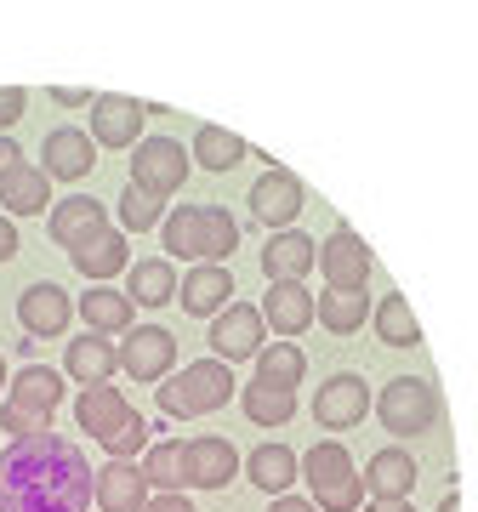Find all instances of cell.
Here are the masks:
<instances>
[{
	"mask_svg": "<svg viewBox=\"0 0 478 512\" xmlns=\"http://www.w3.org/2000/svg\"><path fill=\"white\" fill-rule=\"evenodd\" d=\"M365 319H376L365 291H325L319 296V325L336 330V336H353V330H365Z\"/></svg>",
	"mask_w": 478,
	"mask_h": 512,
	"instance_id": "obj_32",
	"label": "cell"
},
{
	"mask_svg": "<svg viewBox=\"0 0 478 512\" xmlns=\"http://www.w3.org/2000/svg\"><path fill=\"white\" fill-rule=\"evenodd\" d=\"M6 399L23 404V410H40V416H52L57 404H63V376L52 365H23L6 387Z\"/></svg>",
	"mask_w": 478,
	"mask_h": 512,
	"instance_id": "obj_29",
	"label": "cell"
},
{
	"mask_svg": "<svg viewBox=\"0 0 478 512\" xmlns=\"http://www.w3.org/2000/svg\"><path fill=\"white\" fill-rule=\"evenodd\" d=\"M131 302L126 291H114V285H92V291L80 296V319H86V330H97V336H120V330H131Z\"/></svg>",
	"mask_w": 478,
	"mask_h": 512,
	"instance_id": "obj_28",
	"label": "cell"
},
{
	"mask_svg": "<svg viewBox=\"0 0 478 512\" xmlns=\"http://www.w3.org/2000/svg\"><path fill=\"white\" fill-rule=\"evenodd\" d=\"M148 478L137 461H103L97 467V507L103 512H148Z\"/></svg>",
	"mask_w": 478,
	"mask_h": 512,
	"instance_id": "obj_18",
	"label": "cell"
},
{
	"mask_svg": "<svg viewBox=\"0 0 478 512\" xmlns=\"http://www.w3.org/2000/svg\"><path fill=\"white\" fill-rule=\"evenodd\" d=\"M126 296L137 308H166V302H177V268H171V256H143V262H131Z\"/></svg>",
	"mask_w": 478,
	"mask_h": 512,
	"instance_id": "obj_26",
	"label": "cell"
},
{
	"mask_svg": "<svg viewBox=\"0 0 478 512\" xmlns=\"http://www.w3.org/2000/svg\"><path fill=\"white\" fill-rule=\"evenodd\" d=\"M97 501V467L63 433L0 450V512H86Z\"/></svg>",
	"mask_w": 478,
	"mask_h": 512,
	"instance_id": "obj_1",
	"label": "cell"
},
{
	"mask_svg": "<svg viewBox=\"0 0 478 512\" xmlns=\"http://www.w3.org/2000/svg\"><path fill=\"white\" fill-rule=\"evenodd\" d=\"M171 365H177V336H171L166 325L126 330V342H120V370H126L131 382H166Z\"/></svg>",
	"mask_w": 478,
	"mask_h": 512,
	"instance_id": "obj_9",
	"label": "cell"
},
{
	"mask_svg": "<svg viewBox=\"0 0 478 512\" xmlns=\"http://www.w3.org/2000/svg\"><path fill=\"white\" fill-rule=\"evenodd\" d=\"M18 319L29 336H63L74 319V302L63 285H52V279H40V285H29V291L18 296Z\"/></svg>",
	"mask_w": 478,
	"mask_h": 512,
	"instance_id": "obj_16",
	"label": "cell"
},
{
	"mask_svg": "<svg viewBox=\"0 0 478 512\" xmlns=\"http://www.w3.org/2000/svg\"><path fill=\"white\" fill-rule=\"evenodd\" d=\"M376 336H382L387 348H416L422 342V325H416L405 296H382L376 302Z\"/></svg>",
	"mask_w": 478,
	"mask_h": 512,
	"instance_id": "obj_35",
	"label": "cell"
},
{
	"mask_svg": "<svg viewBox=\"0 0 478 512\" xmlns=\"http://www.w3.org/2000/svg\"><path fill=\"white\" fill-rule=\"evenodd\" d=\"M319 274H325V291H365L370 279V251L353 228H331V239L319 245Z\"/></svg>",
	"mask_w": 478,
	"mask_h": 512,
	"instance_id": "obj_11",
	"label": "cell"
},
{
	"mask_svg": "<svg viewBox=\"0 0 478 512\" xmlns=\"http://www.w3.org/2000/svg\"><path fill=\"white\" fill-rule=\"evenodd\" d=\"M302 205H308L302 177H296V171H285V165L262 171L257 183H251V217H257L262 228H279V234H285V228L302 217Z\"/></svg>",
	"mask_w": 478,
	"mask_h": 512,
	"instance_id": "obj_10",
	"label": "cell"
},
{
	"mask_svg": "<svg viewBox=\"0 0 478 512\" xmlns=\"http://www.w3.org/2000/svg\"><path fill=\"white\" fill-rule=\"evenodd\" d=\"M131 416H137V410H131L126 393L109 387V382H103V387H80V399H74V421H80V433H92L97 444H109Z\"/></svg>",
	"mask_w": 478,
	"mask_h": 512,
	"instance_id": "obj_15",
	"label": "cell"
},
{
	"mask_svg": "<svg viewBox=\"0 0 478 512\" xmlns=\"http://www.w3.org/2000/svg\"><path fill=\"white\" fill-rule=\"evenodd\" d=\"M308 376V359H302V348L296 342H268V348L257 353V382H274V387H291Z\"/></svg>",
	"mask_w": 478,
	"mask_h": 512,
	"instance_id": "obj_34",
	"label": "cell"
},
{
	"mask_svg": "<svg viewBox=\"0 0 478 512\" xmlns=\"http://www.w3.org/2000/svg\"><path fill=\"white\" fill-rule=\"evenodd\" d=\"M143 478H148V484H154L160 495H183V484H188V444H183V439H160V444H148Z\"/></svg>",
	"mask_w": 478,
	"mask_h": 512,
	"instance_id": "obj_30",
	"label": "cell"
},
{
	"mask_svg": "<svg viewBox=\"0 0 478 512\" xmlns=\"http://www.w3.org/2000/svg\"><path fill=\"white\" fill-rule=\"evenodd\" d=\"M239 410L257 427H285L296 416V393L291 387H274V382H251V387H239Z\"/></svg>",
	"mask_w": 478,
	"mask_h": 512,
	"instance_id": "obj_31",
	"label": "cell"
},
{
	"mask_svg": "<svg viewBox=\"0 0 478 512\" xmlns=\"http://www.w3.org/2000/svg\"><path fill=\"white\" fill-rule=\"evenodd\" d=\"M365 512H416L410 501H365Z\"/></svg>",
	"mask_w": 478,
	"mask_h": 512,
	"instance_id": "obj_45",
	"label": "cell"
},
{
	"mask_svg": "<svg viewBox=\"0 0 478 512\" xmlns=\"http://www.w3.org/2000/svg\"><path fill=\"white\" fill-rule=\"evenodd\" d=\"M439 512H461V495L450 490V495H444V501H439Z\"/></svg>",
	"mask_w": 478,
	"mask_h": 512,
	"instance_id": "obj_46",
	"label": "cell"
},
{
	"mask_svg": "<svg viewBox=\"0 0 478 512\" xmlns=\"http://www.w3.org/2000/svg\"><path fill=\"white\" fill-rule=\"evenodd\" d=\"M439 387L427 382V376H393V382L376 393V416L393 439H422L439 427Z\"/></svg>",
	"mask_w": 478,
	"mask_h": 512,
	"instance_id": "obj_5",
	"label": "cell"
},
{
	"mask_svg": "<svg viewBox=\"0 0 478 512\" xmlns=\"http://www.w3.org/2000/svg\"><path fill=\"white\" fill-rule=\"evenodd\" d=\"M0 205H6V217H35V211H46L52 200V177H46V165H29L23 160L6 183H0Z\"/></svg>",
	"mask_w": 478,
	"mask_h": 512,
	"instance_id": "obj_25",
	"label": "cell"
},
{
	"mask_svg": "<svg viewBox=\"0 0 478 512\" xmlns=\"http://www.w3.org/2000/svg\"><path fill=\"white\" fill-rule=\"evenodd\" d=\"M148 120V103H137V97H120V92H103L92 103V143L97 148H131L143 143L137 131H143Z\"/></svg>",
	"mask_w": 478,
	"mask_h": 512,
	"instance_id": "obj_13",
	"label": "cell"
},
{
	"mask_svg": "<svg viewBox=\"0 0 478 512\" xmlns=\"http://www.w3.org/2000/svg\"><path fill=\"white\" fill-rule=\"evenodd\" d=\"M148 433H154V427H148L143 416H131L126 427H120V433H114V439L103 444V450H109V461H137V450L148 456Z\"/></svg>",
	"mask_w": 478,
	"mask_h": 512,
	"instance_id": "obj_38",
	"label": "cell"
},
{
	"mask_svg": "<svg viewBox=\"0 0 478 512\" xmlns=\"http://www.w3.org/2000/svg\"><path fill=\"white\" fill-rule=\"evenodd\" d=\"M23 109H29V97H23L18 86H0V137L23 120Z\"/></svg>",
	"mask_w": 478,
	"mask_h": 512,
	"instance_id": "obj_39",
	"label": "cell"
},
{
	"mask_svg": "<svg viewBox=\"0 0 478 512\" xmlns=\"http://www.w3.org/2000/svg\"><path fill=\"white\" fill-rule=\"evenodd\" d=\"M302 478L313 484V507L319 512H359V501H365V473L353 467L348 444L342 439H319L302 456Z\"/></svg>",
	"mask_w": 478,
	"mask_h": 512,
	"instance_id": "obj_3",
	"label": "cell"
},
{
	"mask_svg": "<svg viewBox=\"0 0 478 512\" xmlns=\"http://www.w3.org/2000/svg\"><path fill=\"white\" fill-rule=\"evenodd\" d=\"M52 103H63V109H92L97 97H92V92H74V86H57Z\"/></svg>",
	"mask_w": 478,
	"mask_h": 512,
	"instance_id": "obj_41",
	"label": "cell"
},
{
	"mask_svg": "<svg viewBox=\"0 0 478 512\" xmlns=\"http://www.w3.org/2000/svg\"><path fill=\"white\" fill-rule=\"evenodd\" d=\"M262 319L274 325V336H302V330L319 319V296H313L308 285H268Z\"/></svg>",
	"mask_w": 478,
	"mask_h": 512,
	"instance_id": "obj_20",
	"label": "cell"
},
{
	"mask_svg": "<svg viewBox=\"0 0 478 512\" xmlns=\"http://www.w3.org/2000/svg\"><path fill=\"white\" fill-rule=\"evenodd\" d=\"M268 512H319V507H313L308 495H274V507Z\"/></svg>",
	"mask_w": 478,
	"mask_h": 512,
	"instance_id": "obj_43",
	"label": "cell"
},
{
	"mask_svg": "<svg viewBox=\"0 0 478 512\" xmlns=\"http://www.w3.org/2000/svg\"><path fill=\"white\" fill-rule=\"evenodd\" d=\"M18 165H23V148L12 143V137H0V183H6V177H12Z\"/></svg>",
	"mask_w": 478,
	"mask_h": 512,
	"instance_id": "obj_40",
	"label": "cell"
},
{
	"mask_svg": "<svg viewBox=\"0 0 478 512\" xmlns=\"http://www.w3.org/2000/svg\"><path fill=\"white\" fill-rule=\"evenodd\" d=\"M74 256V268L92 279V285H109L114 274H131V256H126V234H114V228H103V234H92Z\"/></svg>",
	"mask_w": 478,
	"mask_h": 512,
	"instance_id": "obj_24",
	"label": "cell"
},
{
	"mask_svg": "<svg viewBox=\"0 0 478 512\" xmlns=\"http://www.w3.org/2000/svg\"><path fill=\"white\" fill-rule=\"evenodd\" d=\"M228 296H234V274H228V268H217V262H200V268H188V274H183L177 302H183V313L217 319V313L228 308Z\"/></svg>",
	"mask_w": 478,
	"mask_h": 512,
	"instance_id": "obj_21",
	"label": "cell"
},
{
	"mask_svg": "<svg viewBox=\"0 0 478 512\" xmlns=\"http://www.w3.org/2000/svg\"><path fill=\"white\" fill-rule=\"evenodd\" d=\"M416 461H410V450H399V444H387V450H376V456L365 461V490L370 501H410V490H416Z\"/></svg>",
	"mask_w": 478,
	"mask_h": 512,
	"instance_id": "obj_19",
	"label": "cell"
},
{
	"mask_svg": "<svg viewBox=\"0 0 478 512\" xmlns=\"http://www.w3.org/2000/svg\"><path fill=\"white\" fill-rule=\"evenodd\" d=\"M40 160H46V177H52V183H80V177H86V171L97 165L92 131H80V126H52L46 137H40Z\"/></svg>",
	"mask_w": 478,
	"mask_h": 512,
	"instance_id": "obj_12",
	"label": "cell"
},
{
	"mask_svg": "<svg viewBox=\"0 0 478 512\" xmlns=\"http://www.w3.org/2000/svg\"><path fill=\"white\" fill-rule=\"evenodd\" d=\"M365 410H376V399H370L365 376L342 370V376H325V382H319L313 421H319L325 433H348V427H359V421H365Z\"/></svg>",
	"mask_w": 478,
	"mask_h": 512,
	"instance_id": "obj_8",
	"label": "cell"
},
{
	"mask_svg": "<svg viewBox=\"0 0 478 512\" xmlns=\"http://www.w3.org/2000/svg\"><path fill=\"white\" fill-rule=\"evenodd\" d=\"M245 473H251V484L268 495H285L296 484V473H302V456H296L291 444H257L251 456H245Z\"/></svg>",
	"mask_w": 478,
	"mask_h": 512,
	"instance_id": "obj_27",
	"label": "cell"
},
{
	"mask_svg": "<svg viewBox=\"0 0 478 512\" xmlns=\"http://www.w3.org/2000/svg\"><path fill=\"white\" fill-rule=\"evenodd\" d=\"M0 387H6V359H0Z\"/></svg>",
	"mask_w": 478,
	"mask_h": 512,
	"instance_id": "obj_47",
	"label": "cell"
},
{
	"mask_svg": "<svg viewBox=\"0 0 478 512\" xmlns=\"http://www.w3.org/2000/svg\"><path fill=\"white\" fill-rule=\"evenodd\" d=\"M148 512H194V501H183V495H154Z\"/></svg>",
	"mask_w": 478,
	"mask_h": 512,
	"instance_id": "obj_44",
	"label": "cell"
},
{
	"mask_svg": "<svg viewBox=\"0 0 478 512\" xmlns=\"http://www.w3.org/2000/svg\"><path fill=\"white\" fill-rule=\"evenodd\" d=\"M171 256H183V262H217L222 256L239 251V222L222 211V205H177L160 228Z\"/></svg>",
	"mask_w": 478,
	"mask_h": 512,
	"instance_id": "obj_2",
	"label": "cell"
},
{
	"mask_svg": "<svg viewBox=\"0 0 478 512\" xmlns=\"http://www.w3.org/2000/svg\"><path fill=\"white\" fill-rule=\"evenodd\" d=\"M234 387H239L234 365H222V359H194V365H183L177 376L160 382V410H166L171 421L177 416H211V410L228 404Z\"/></svg>",
	"mask_w": 478,
	"mask_h": 512,
	"instance_id": "obj_4",
	"label": "cell"
},
{
	"mask_svg": "<svg viewBox=\"0 0 478 512\" xmlns=\"http://www.w3.org/2000/svg\"><path fill=\"white\" fill-rule=\"evenodd\" d=\"M63 370H69L80 387H103L114 370H120V342H109V336L86 330L80 342H69V353H63Z\"/></svg>",
	"mask_w": 478,
	"mask_h": 512,
	"instance_id": "obj_22",
	"label": "cell"
},
{
	"mask_svg": "<svg viewBox=\"0 0 478 512\" xmlns=\"http://www.w3.org/2000/svg\"><path fill=\"white\" fill-rule=\"evenodd\" d=\"M188 154H194L205 171H234V165L245 160V143L222 126H194V148H188Z\"/></svg>",
	"mask_w": 478,
	"mask_h": 512,
	"instance_id": "obj_33",
	"label": "cell"
},
{
	"mask_svg": "<svg viewBox=\"0 0 478 512\" xmlns=\"http://www.w3.org/2000/svg\"><path fill=\"white\" fill-rule=\"evenodd\" d=\"M262 348H268V319H262V308H251V302H228V308L211 319V359H222V365L251 359V365H257Z\"/></svg>",
	"mask_w": 478,
	"mask_h": 512,
	"instance_id": "obj_6",
	"label": "cell"
},
{
	"mask_svg": "<svg viewBox=\"0 0 478 512\" xmlns=\"http://www.w3.org/2000/svg\"><path fill=\"white\" fill-rule=\"evenodd\" d=\"M0 433H12V444L23 439H40V433H52V416H40V410H23V404H0Z\"/></svg>",
	"mask_w": 478,
	"mask_h": 512,
	"instance_id": "obj_37",
	"label": "cell"
},
{
	"mask_svg": "<svg viewBox=\"0 0 478 512\" xmlns=\"http://www.w3.org/2000/svg\"><path fill=\"white\" fill-rule=\"evenodd\" d=\"M109 228V217H103V205L92 200V194H69V200L52 205V217H46V234L63 245V251H80L92 234H103Z\"/></svg>",
	"mask_w": 478,
	"mask_h": 512,
	"instance_id": "obj_17",
	"label": "cell"
},
{
	"mask_svg": "<svg viewBox=\"0 0 478 512\" xmlns=\"http://www.w3.org/2000/svg\"><path fill=\"white\" fill-rule=\"evenodd\" d=\"M120 222H126V234H148V228H166V211H160V200L148 188L126 183V194H120Z\"/></svg>",
	"mask_w": 478,
	"mask_h": 512,
	"instance_id": "obj_36",
	"label": "cell"
},
{
	"mask_svg": "<svg viewBox=\"0 0 478 512\" xmlns=\"http://www.w3.org/2000/svg\"><path fill=\"white\" fill-rule=\"evenodd\" d=\"M239 473V450L228 439H188V484L194 490H222Z\"/></svg>",
	"mask_w": 478,
	"mask_h": 512,
	"instance_id": "obj_23",
	"label": "cell"
},
{
	"mask_svg": "<svg viewBox=\"0 0 478 512\" xmlns=\"http://www.w3.org/2000/svg\"><path fill=\"white\" fill-rule=\"evenodd\" d=\"M18 256V228H12V217H0V262H12Z\"/></svg>",
	"mask_w": 478,
	"mask_h": 512,
	"instance_id": "obj_42",
	"label": "cell"
},
{
	"mask_svg": "<svg viewBox=\"0 0 478 512\" xmlns=\"http://www.w3.org/2000/svg\"><path fill=\"white\" fill-rule=\"evenodd\" d=\"M313 268H319V239L296 234V228H285V234H274L262 245V274H268V285H302Z\"/></svg>",
	"mask_w": 478,
	"mask_h": 512,
	"instance_id": "obj_14",
	"label": "cell"
},
{
	"mask_svg": "<svg viewBox=\"0 0 478 512\" xmlns=\"http://www.w3.org/2000/svg\"><path fill=\"white\" fill-rule=\"evenodd\" d=\"M188 160H194V154H183L177 137H143V143H137V160H131V183L148 188L154 200H171V194L188 183Z\"/></svg>",
	"mask_w": 478,
	"mask_h": 512,
	"instance_id": "obj_7",
	"label": "cell"
}]
</instances>
